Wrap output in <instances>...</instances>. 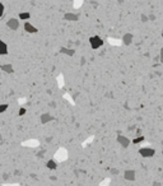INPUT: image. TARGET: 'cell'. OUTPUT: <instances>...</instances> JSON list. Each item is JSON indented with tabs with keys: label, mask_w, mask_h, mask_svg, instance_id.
Listing matches in <instances>:
<instances>
[{
	"label": "cell",
	"mask_w": 163,
	"mask_h": 186,
	"mask_svg": "<svg viewBox=\"0 0 163 186\" xmlns=\"http://www.w3.org/2000/svg\"><path fill=\"white\" fill-rule=\"evenodd\" d=\"M89 45H91V47H92L93 50H97V49L103 46V40L99 36L94 35V36L89 37Z\"/></svg>",
	"instance_id": "1"
},
{
	"label": "cell",
	"mask_w": 163,
	"mask_h": 186,
	"mask_svg": "<svg viewBox=\"0 0 163 186\" xmlns=\"http://www.w3.org/2000/svg\"><path fill=\"white\" fill-rule=\"evenodd\" d=\"M139 154L144 158H150L156 154V150L153 149V148H149V147H144V148L139 149Z\"/></svg>",
	"instance_id": "2"
},
{
	"label": "cell",
	"mask_w": 163,
	"mask_h": 186,
	"mask_svg": "<svg viewBox=\"0 0 163 186\" xmlns=\"http://www.w3.org/2000/svg\"><path fill=\"white\" fill-rule=\"evenodd\" d=\"M7 26H8V28L15 31V29L19 28V19H17V18H9L7 21Z\"/></svg>",
	"instance_id": "3"
},
{
	"label": "cell",
	"mask_w": 163,
	"mask_h": 186,
	"mask_svg": "<svg viewBox=\"0 0 163 186\" xmlns=\"http://www.w3.org/2000/svg\"><path fill=\"white\" fill-rule=\"evenodd\" d=\"M117 143L120 144V145H122L124 148H128L129 145H130V139L124 135H117Z\"/></svg>",
	"instance_id": "4"
},
{
	"label": "cell",
	"mask_w": 163,
	"mask_h": 186,
	"mask_svg": "<svg viewBox=\"0 0 163 186\" xmlns=\"http://www.w3.org/2000/svg\"><path fill=\"white\" fill-rule=\"evenodd\" d=\"M23 28H24V31H26L27 33H37V32H38V29L36 28L33 24H31L29 22H24Z\"/></svg>",
	"instance_id": "5"
},
{
	"label": "cell",
	"mask_w": 163,
	"mask_h": 186,
	"mask_svg": "<svg viewBox=\"0 0 163 186\" xmlns=\"http://www.w3.org/2000/svg\"><path fill=\"white\" fill-rule=\"evenodd\" d=\"M135 171L134 170H126V171L124 172V179L128 180V181H134L135 180Z\"/></svg>",
	"instance_id": "6"
},
{
	"label": "cell",
	"mask_w": 163,
	"mask_h": 186,
	"mask_svg": "<svg viewBox=\"0 0 163 186\" xmlns=\"http://www.w3.org/2000/svg\"><path fill=\"white\" fill-rule=\"evenodd\" d=\"M122 43L126 45V46H130L133 43V35L131 33H125L122 36Z\"/></svg>",
	"instance_id": "7"
},
{
	"label": "cell",
	"mask_w": 163,
	"mask_h": 186,
	"mask_svg": "<svg viewBox=\"0 0 163 186\" xmlns=\"http://www.w3.org/2000/svg\"><path fill=\"white\" fill-rule=\"evenodd\" d=\"M64 19L65 21H70V22H75V21H78L79 19V17L78 14H75V13H65L64 14Z\"/></svg>",
	"instance_id": "8"
},
{
	"label": "cell",
	"mask_w": 163,
	"mask_h": 186,
	"mask_svg": "<svg viewBox=\"0 0 163 186\" xmlns=\"http://www.w3.org/2000/svg\"><path fill=\"white\" fill-rule=\"evenodd\" d=\"M40 120H41V122H42V124H47L49 121H51V120H52V116H51V114H49V112H45V114L41 115Z\"/></svg>",
	"instance_id": "9"
},
{
	"label": "cell",
	"mask_w": 163,
	"mask_h": 186,
	"mask_svg": "<svg viewBox=\"0 0 163 186\" xmlns=\"http://www.w3.org/2000/svg\"><path fill=\"white\" fill-rule=\"evenodd\" d=\"M0 69H1L4 73H8V74H12V73L14 72V70H13V66H12L10 64H1Z\"/></svg>",
	"instance_id": "10"
},
{
	"label": "cell",
	"mask_w": 163,
	"mask_h": 186,
	"mask_svg": "<svg viewBox=\"0 0 163 186\" xmlns=\"http://www.w3.org/2000/svg\"><path fill=\"white\" fill-rule=\"evenodd\" d=\"M8 54V45L4 41H0V55H7Z\"/></svg>",
	"instance_id": "11"
},
{
	"label": "cell",
	"mask_w": 163,
	"mask_h": 186,
	"mask_svg": "<svg viewBox=\"0 0 163 186\" xmlns=\"http://www.w3.org/2000/svg\"><path fill=\"white\" fill-rule=\"evenodd\" d=\"M60 52L64 54V55H68V56H73L75 54V51L71 50V49H68V47H61L60 49Z\"/></svg>",
	"instance_id": "12"
},
{
	"label": "cell",
	"mask_w": 163,
	"mask_h": 186,
	"mask_svg": "<svg viewBox=\"0 0 163 186\" xmlns=\"http://www.w3.org/2000/svg\"><path fill=\"white\" fill-rule=\"evenodd\" d=\"M46 167H47L49 170H56L57 163L54 161V159H50V161H47V163H46Z\"/></svg>",
	"instance_id": "13"
},
{
	"label": "cell",
	"mask_w": 163,
	"mask_h": 186,
	"mask_svg": "<svg viewBox=\"0 0 163 186\" xmlns=\"http://www.w3.org/2000/svg\"><path fill=\"white\" fill-rule=\"evenodd\" d=\"M18 18H19L21 21H26V22H27V19L31 18V13H28V12H22V13H19Z\"/></svg>",
	"instance_id": "14"
},
{
	"label": "cell",
	"mask_w": 163,
	"mask_h": 186,
	"mask_svg": "<svg viewBox=\"0 0 163 186\" xmlns=\"http://www.w3.org/2000/svg\"><path fill=\"white\" fill-rule=\"evenodd\" d=\"M144 139H145V138H144L143 135H140V136H138V138H135V139H133V143L134 144H140L142 142H144Z\"/></svg>",
	"instance_id": "15"
},
{
	"label": "cell",
	"mask_w": 163,
	"mask_h": 186,
	"mask_svg": "<svg viewBox=\"0 0 163 186\" xmlns=\"http://www.w3.org/2000/svg\"><path fill=\"white\" fill-rule=\"evenodd\" d=\"M8 107H9V106H8V103H1V105H0V112H1V114H3V112H5Z\"/></svg>",
	"instance_id": "16"
},
{
	"label": "cell",
	"mask_w": 163,
	"mask_h": 186,
	"mask_svg": "<svg viewBox=\"0 0 163 186\" xmlns=\"http://www.w3.org/2000/svg\"><path fill=\"white\" fill-rule=\"evenodd\" d=\"M4 12H5V7H4V3H0V18L4 15Z\"/></svg>",
	"instance_id": "17"
},
{
	"label": "cell",
	"mask_w": 163,
	"mask_h": 186,
	"mask_svg": "<svg viewBox=\"0 0 163 186\" xmlns=\"http://www.w3.org/2000/svg\"><path fill=\"white\" fill-rule=\"evenodd\" d=\"M26 112H27V110L24 107H21L19 111H18V115H19V116H23V115H26Z\"/></svg>",
	"instance_id": "18"
},
{
	"label": "cell",
	"mask_w": 163,
	"mask_h": 186,
	"mask_svg": "<svg viewBox=\"0 0 163 186\" xmlns=\"http://www.w3.org/2000/svg\"><path fill=\"white\" fill-rule=\"evenodd\" d=\"M142 21H143V22H148L149 18H148V17H147L145 14H143V15H142Z\"/></svg>",
	"instance_id": "19"
},
{
	"label": "cell",
	"mask_w": 163,
	"mask_h": 186,
	"mask_svg": "<svg viewBox=\"0 0 163 186\" xmlns=\"http://www.w3.org/2000/svg\"><path fill=\"white\" fill-rule=\"evenodd\" d=\"M159 59H161V61L163 63V47L161 49V52H159Z\"/></svg>",
	"instance_id": "20"
},
{
	"label": "cell",
	"mask_w": 163,
	"mask_h": 186,
	"mask_svg": "<svg viewBox=\"0 0 163 186\" xmlns=\"http://www.w3.org/2000/svg\"><path fill=\"white\" fill-rule=\"evenodd\" d=\"M112 175H117V173H119V170H116V168H112Z\"/></svg>",
	"instance_id": "21"
},
{
	"label": "cell",
	"mask_w": 163,
	"mask_h": 186,
	"mask_svg": "<svg viewBox=\"0 0 163 186\" xmlns=\"http://www.w3.org/2000/svg\"><path fill=\"white\" fill-rule=\"evenodd\" d=\"M153 186H161V182H153Z\"/></svg>",
	"instance_id": "22"
},
{
	"label": "cell",
	"mask_w": 163,
	"mask_h": 186,
	"mask_svg": "<svg viewBox=\"0 0 163 186\" xmlns=\"http://www.w3.org/2000/svg\"><path fill=\"white\" fill-rule=\"evenodd\" d=\"M162 38H163V32H162Z\"/></svg>",
	"instance_id": "23"
}]
</instances>
